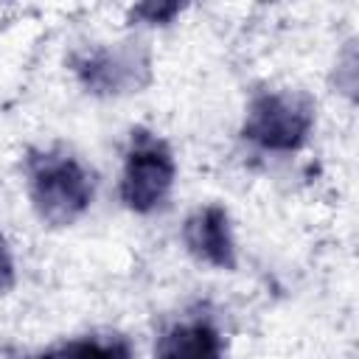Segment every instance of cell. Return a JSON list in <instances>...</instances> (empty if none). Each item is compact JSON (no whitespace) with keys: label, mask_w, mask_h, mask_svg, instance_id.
<instances>
[{"label":"cell","mask_w":359,"mask_h":359,"mask_svg":"<svg viewBox=\"0 0 359 359\" xmlns=\"http://www.w3.org/2000/svg\"><path fill=\"white\" fill-rule=\"evenodd\" d=\"M28 194L42 222L67 227L90 208L93 177L67 151H34L28 157Z\"/></svg>","instance_id":"6da1fadb"},{"label":"cell","mask_w":359,"mask_h":359,"mask_svg":"<svg viewBox=\"0 0 359 359\" xmlns=\"http://www.w3.org/2000/svg\"><path fill=\"white\" fill-rule=\"evenodd\" d=\"M174 157L171 149L151 132L135 129L121 174V199L135 213L157 210L174 188Z\"/></svg>","instance_id":"7a4b0ae2"},{"label":"cell","mask_w":359,"mask_h":359,"mask_svg":"<svg viewBox=\"0 0 359 359\" xmlns=\"http://www.w3.org/2000/svg\"><path fill=\"white\" fill-rule=\"evenodd\" d=\"M314 123V107L297 93H261L250 101L241 135L266 151H297Z\"/></svg>","instance_id":"3957f363"},{"label":"cell","mask_w":359,"mask_h":359,"mask_svg":"<svg viewBox=\"0 0 359 359\" xmlns=\"http://www.w3.org/2000/svg\"><path fill=\"white\" fill-rule=\"evenodd\" d=\"M182 241L199 261H205L216 269L236 266L233 230H230L227 210L222 205H208V208H199L196 213H191L182 227Z\"/></svg>","instance_id":"277c9868"},{"label":"cell","mask_w":359,"mask_h":359,"mask_svg":"<svg viewBox=\"0 0 359 359\" xmlns=\"http://www.w3.org/2000/svg\"><path fill=\"white\" fill-rule=\"evenodd\" d=\"M154 359H224L222 337L208 320L177 323L160 337Z\"/></svg>","instance_id":"5b68a950"},{"label":"cell","mask_w":359,"mask_h":359,"mask_svg":"<svg viewBox=\"0 0 359 359\" xmlns=\"http://www.w3.org/2000/svg\"><path fill=\"white\" fill-rule=\"evenodd\" d=\"M76 73L84 81V87H90L93 93H118L135 76L132 62L123 53H109V50H98V53L84 56L79 62Z\"/></svg>","instance_id":"8992f818"},{"label":"cell","mask_w":359,"mask_h":359,"mask_svg":"<svg viewBox=\"0 0 359 359\" xmlns=\"http://www.w3.org/2000/svg\"><path fill=\"white\" fill-rule=\"evenodd\" d=\"M34 359H132V351L123 337H84L70 339Z\"/></svg>","instance_id":"52a82bcc"},{"label":"cell","mask_w":359,"mask_h":359,"mask_svg":"<svg viewBox=\"0 0 359 359\" xmlns=\"http://www.w3.org/2000/svg\"><path fill=\"white\" fill-rule=\"evenodd\" d=\"M180 11H182L180 3H143V6L132 8V17H137V20H143V22H151V25H165V22H171Z\"/></svg>","instance_id":"ba28073f"},{"label":"cell","mask_w":359,"mask_h":359,"mask_svg":"<svg viewBox=\"0 0 359 359\" xmlns=\"http://www.w3.org/2000/svg\"><path fill=\"white\" fill-rule=\"evenodd\" d=\"M11 286H14V258H11L6 238L0 236V297L8 294Z\"/></svg>","instance_id":"9c48e42d"}]
</instances>
